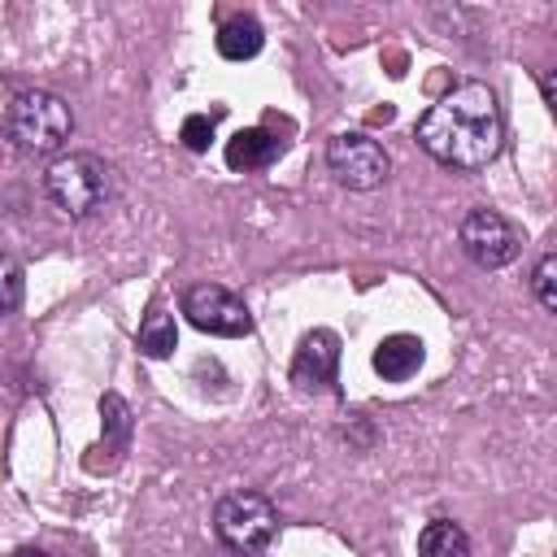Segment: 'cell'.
Wrapping results in <instances>:
<instances>
[{"label": "cell", "mask_w": 557, "mask_h": 557, "mask_svg": "<svg viewBox=\"0 0 557 557\" xmlns=\"http://www.w3.org/2000/svg\"><path fill=\"white\" fill-rule=\"evenodd\" d=\"M413 139L422 152H431L440 165L453 170H483L505 139L500 104L487 83H457L444 91L413 126Z\"/></svg>", "instance_id": "cell-1"}, {"label": "cell", "mask_w": 557, "mask_h": 557, "mask_svg": "<svg viewBox=\"0 0 557 557\" xmlns=\"http://www.w3.org/2000/svg\"><path fill=\"white\" fill-rule=\"evenodd\" d=\"M44 191H48V200H52L61 213L87 218V213H96V209L109 200V191H113V170H109L96 152H65V157H57V161L48 165Z\"/></svg>", "instance_id": "cell-3"}, {"label": "cell", "mask_w": 557, "mask_h": 557, "mask_svg": "<svg viewBox=\"0 0 557 557\" xmlns=\"http://www.w3.org/2000/svg\"><path fill=\"white\" fill-rule=\"evenodd\" d=\"M218 540L235 553H261L278 531V509L261 492H231L213 509Z\"/></svg>", "instance_id": "cell-4"}, {"label": "cell", "mask_w": 557, "mask_h": 557, "mask_svg": "<svg viewBox=\"0 0 557 557\" xmlns=\"http://www.w3.org/2000/svg\"><path fill=\"white\" fill-rule=\"evenodd\" d=\"M17 557H48V553H39V548H22Z\"/></svg>", "instance_id": "cell-18"}, {"label": "cell", "mask_w": 557, "mask_h": 557, "mask_svg": "<svg viewBox=\"0 0 557 557\" xmlns=\"http://www.w3.org/2000/svg\"><path fill=\"white\" fill-rule=\"evenodd\" d=\"M100 426H104V444L109 448H126V440H131V405L117 392L100 396Z\"/></svg>", "instance_id": "cell-14"}, {"label": "cell", "mask_w": 557, "mask_h": 557, "mask_svg": "<svg viewBox=\"0 0 557 557\" xmlns=\"http://www.w3.org/2000/svg\"><path fill=\"white\" fill-rule=\"evenodd\" d=\"M183 313H187V322H191L196 331H209V335H222V339H239V335L252 331L248 305H244L235 292L218 287V283H196V287H187V292H183Z\"/></svg>", "instance_id": "cell-7"}, {"label": "cell", "mask_w": 557, "mask_h": 557, "mask_svg": "<svg viewBox=\"0 0 557 557\" xmlns=\"http://www.w3.org/2000/svg\"><path fill=\"white\" fill-rule=\"evenodd\" d=\"M17 305H22V265L9 252H0V318L13 313Z\"/></svg>", "instance_id": "cell-16"}, {"label": "cell", "mask_w": 557, "mask_h": 557, "mask_svg": "<svg viewBox=\"0 0 557 557\" xmlns=\"http://www.w3.org/2000/svg\"><path fill=\"white\" fill-rule=\"evenodd\" d=\"M174 348H178L174 318H170L161 305H152V309H148V318L139 322V352H144V357H152V361H161V357H170Z\"/></svg>", "instance_id": "cell-13"}, {"label": "cell", "mask_w": 557, "mask_h": 557, "mask_svg": "<svg viewBox=\"0 0 557 557\" xmlns=\"http://www.w3.org/2000/svg\"><path fill=\"white\" fill-rule=\"evenodd\" d=\"M422 357H426V352H422V339H418V335L396 331V335L379 339V348H374V370H379L387 383H405V379H413V374H418Z\"/></svg>", "instance_id": "cell-10"}, {"label": "cell", "mask_w": 557, "mask_h": 557, "mask_svg": "<svg viewBox=\"0 0 557 557\" xmlns=\"http://www.w3.org/2000/svg\"><path fill=\"white\" fill-rule=\"evenodd\" d=\"M278 152H283V139H274V135H270V131H261V126L235 131V135L226 139V165H231V170H244V174L274 165V161H278Z\"/></svg>", "instance_id": "cell-9"}, {"label": "cell", "mask_w": 557, "mask_h": 557, "mask_svg": "<svg viewBox=\"0 0 557 557\" xmlns=\"http://www.w3.org/2000/svg\"><path fill=\"white\" fill-rule=\"evenodd\" d=\"M335 370H339V335L326 326L309 331L292 357V383L300 392H326L335 383Z\"/></svg>", "instance_id": "cell-8"}, {"label": "cell", "mask_w": 557, "mask_h": 557, "mask_svg": "<svg viewBox=\"0 0 557 557\" xmlns=\"http://www.w3.org/2000/svg\"><path fill=\"white\" fill-rule=\"evenodd\" d=\"M178 139H183L187 152H209V144H213V117H209V113H191V117L183 122Z\"/></svg>", "instance_id": "cell-17"}, {"label": "cell", "mask_w": 557, "mask_h": 557, "mask_svg": "<svg viewBox=\"0 0 557 557\" xmlns=\"http://www.w3.org/2000/svg\"><path fill=\"white\" fill-rule=\"evenodd\" d=\"M261 44H265V30H261V22L248 17V13L226 17L222 30H218V52H222L226 61H248V57L261 52Z\"/></svg>", "instance_id": "cell-11"}, {"label": "cell", "mask_w": 557, "mask_h": 557, "mask_svg": "<svg viewBox=\"0 0 557 557\" xmlns=\"http://www.w3.org/2000/svg\"><path fill=\"white\" fill-rule=\"evenodd\" d=\"M74 131V113L57 91H17L4 109V135L26 152H57Z\"/></svg>", "instance_id": "cell-2"}, {"label": "cell", "mask_w": 557, "mask_h": 557, "mask_svg": "<svg viewBox=\"0 0 557 557\" xmlns=\"http://www.w3.org/2000/svg\"><path fill=\"white\" fill-rule=\"evenodd\" d=\"M531 292H535V300H540L548 313L557 309V257H553V252L540 257V265H535V274H531Z\"/></svg>", "instance_id": "cell-15"}, {"label": "cell", "mask_w": 557, "mask_h": 557, "mask_svg": "<svg viewBox=\"0 0 557 557\" xmlns=\"http://www.w3.org/2000/svg\"><path fill=\"white\" fill-rule=\"evenodd\" d=\"M457 239H461V252H466L479 270H500V265H509V261L518 257V248H522L518 231H513L509 218L496 213V209H470V213L461 218V226H457Z\"/></svg>", "instance_id": "cell-6"}, {"label": "cell", "mask_w": 557, "mask_h": 557, "mask_svg": "<svg viewBox=\"0 0 557 557\" xmlns=\"http://www.w3.org/2000/svg\"><path fill=\"white\" fill-rule=\"evenodd\" d=\"M418 557H470V535L453 518H435L418 535Z\"/></svg>", "instance_id": "cell-12"}, {"label": "cell", "mask_w": 557, "mask_h": 557, "mask_svg": "<svg viewBox=\"0 0 557 557\" xmlns=\"http://www.w3.org/2000/svg\"><path fill=\"white\" fill-rule=\"evenodd\" d=\"M326 165H331L335 183H344L348 191H374L387 178L392 157L379 139H370L361 131H344L326 144Z\"/></svg>", "instance_id": "cell-5"}]
</instances>
